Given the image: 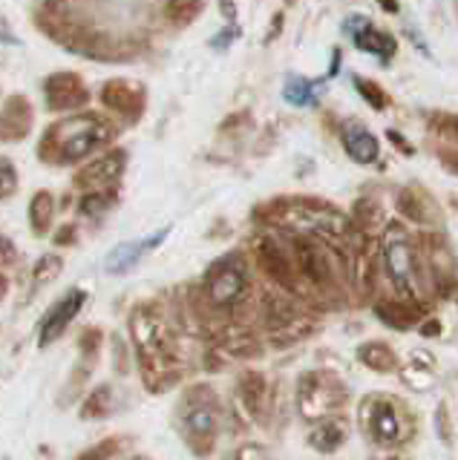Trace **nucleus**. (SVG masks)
Returning a JSON list of instances; mask_svg holds the SVG:
<instances>
[{"label": "nucleus", "instance_id": "nucleus-1", "mask_svg": "<svg viewBox=\"0 0 458 460\" xmlns=\"http://www.w3.org/2000/svg\"><path fill=\"white\" fill-rule=\"evenodd\" d=\"M127 331L148 392L162 394L174 388L184 377V359L165 311L156 302H139L127 316Z\"/></svg>", "mask_w": 458, "mask_h": 460}, {"label": "nucleus", "instance_id": "nucleus-2", "mask_svg": "<svg viewBox=\"0 0 458 460\" xmlns=\"http://www.w3.org/2000/svg\"><path fill=\"white\" fill-rule=\"evenodd\" d=\"M119 136V129L110 124V119L98 112H84V115H69L47 127L44 138L38 144V158L47 164H81L84 158H90L102 147Z\"/></svg>", "mask_w": 458, "mask_h": 460}, {"label": "nucleus", "instance_id": "nucleus-3", "mask_svg": "<svg viewBox=\"0 0 458 460\" xmlns=\"http://www.w3.org/2000/svg\"><path fill=\"white\" fill-rule=\"evenodd\" d=\"M174 423L191 455L211 457L222 431V400L211 383H193L182 392Z\"/></svg>", "mask_w": 458, "mask_h": 460}, {"label": "nucleus", "instance_id": "nucleus-4", "mask_svg": "<svg viewBox=\"0 0 458 460\" xmlns=\"http://www.w3.org/2000/svg\"><path fill=\"white\" fill-rule=\"evenodd\" d=\"M357 423L378 449H398L415 435V414L392 394H366L357 406Z\"/></svg>", "mask_w": 458, "mask_h": 460}, {"label": "nucleus", "instance_id": "nucleus-5", "mask_svg": "<svg viewBox=\"0 0 458 460\" xmlns=\"http://www.w3.org/2000/svg\"><path fill=\"white\" fill-rule=\"evenodd\" d=\"M248 296V265L239 253H228L217 259L199 285L202 305L217 314H231Z\"/></svg>", "mask_w": 458, "mask_h": 460}, {"label": "nucleus", "instance_id": "nucleus-6", "mask_svg": "<svg viewBox=\"0 0 458 460\" xmlns=\"http://www.w3.org/2000/svg\"><path fill=\"white\" fill-rule=\"evenodd\" d=\"M349 402V388L335 371L314 368L300 374L297 380V411L303 420L318 423L323 417H335Z\"/></svg>", "mask_w": 458, "mask_h": 460}, {"label": "nucleus", "instance_id": "nucleus-7", "mask_svg": "<svg viewBox=\"0 0 458 460\" xmlns=\"http://www.w3.org/2000/svg\"><path fill=\"white\" fill-rule=\"evenodd\" d=\"M84 305H87V291H81V288H69L67 294H61V299H55L38 325V349H49L52 342H58Z\"/></svg>", "mask_w": 458, "mask_h": 460}, {"label": "nucleus", "instance_id": "nucleus-8", "mask_svg": "<svg viewBox=\"0 0 458 460\" xmlns=\"http://www.w3.org/2000/svg\"><path fill=\"white\" fill-rule=\"evenodd\" d=\"M124 170H127V150L116 147V150H107L104 155H98L93 162L84 164L73 176V184L81 193L112 190V187L121 181Z\"/></svg>", "mask_w": 458, "mask_h": 460}, {"label": "nucleus", "instance_id": "nucleus-9", "mask_svg": "<svg viewBox=\"0 0 458 460\" xmlns=\"http://www.w3.org/2000/svg\"><path fill=\"white\" fill-rule=\"evenodd\" d=\"M277 219L285 227L300 230V234H340L343 230L340 213L320 208V205H309V201H292V205H283Z\"/></svg>", "mask_w": 458, "mask_h": 460}, {"label": "nucleus", "instance_id": "nucleus-10", "mask_svg": "<svg viewBox=\"0 0 458 460\" xmlns=\"http://www.w3.org/2000/svg\"><path fill=\"white\" fill-rule=\"evenodd\" d=\"M102 104L121 115L124 121L136 124L141 115H145V107H148V93L145 86L136 84V81H124V78H116V81H107L102 86Z\"/></svg>", "mask_w": 458, "mask_h": 460}, {"label": "nucleus", "instance_id": "nucleus-11", "mask_svg": "<svg viewBox=\"0 0 458 460\" xmlns=\"http://www.w3.org/2000/svg\"><path fill=\"white\" fill-rule=\"evenodd\" d=\"M44 98L47 107L55 112H69V110H81L87 104V84L81 81L76 72H52L44 81Z\"/></svg>", "mask_w": 458, "mask_h": 460}, {"label": "nucleus", "instance_id": "nucleus-12", "mask_svg": "<svg viewBox=\"0 0 458 460\" xmlns=\"http://www.w3.org/2000/svg\"><path fill=\"white\" fill-rule=\"evenodd\" d=\"M167 234H170V227H162V230H156V234H148V236H141V239L116 244V248H112L107 253V259H104V270L112 273V277H121V273L133 270L141 262V259L159 248V244L167 239Z\"/></svg>", "mask_w": 458, "mask_h": 460}, {"label": "nucleus", "instance_id": "nucleus-13", "mask_svg": "<svg viewBox=\"0 0 458 460\" xmlns=\"http://www.w3.org/2000/svg\"><path fill=\"white\" fill-rule=\"evenodd\" d=\"M35 110L26 95H9L0 107V141H23L32 133Z\"/></svg>", "mask_w": 458, "mask_h": 460}, {"label": "nucleus", "instance_id": "nucleus-14", "mask_svg": "<svg viewBox=\"0 0 458 460\" xmlns=\"http://www.w3.org/2000/svg\"><path fill=\"white\" fill-rule=\"evenodd\" d=\"M237 402L251 420H265L268 414V380L263 371H242L237 377Z\"/></svg>", "mask_w": 458, "mask_h": 460}, {"label": "nucleus", "instance_id": "nucleus-15", "mask_svg": "<svg viewBox=\"0 0 458 460\" xmlns=\"http://www.w3.org/2000/svg\"><path fill=\"white\" fill-rule=\"evenodd\" d=\"M256 259H260L263 270L268 273L271 279H274L280 288H285V291H292V288H294V262L285 256V251L274 239L256 242Z\"/></svg>", "mask_w": 458, "mask_h": 460}, {"label": "nucleus", "instance_id": "nucleus-16", "mask_svg": "<svg viewBox=\"0 0 458 460\" xmlns=\"http://www.w3.org/2000/svg\"><path fill=\"white\" fill-rule=\"evenodd\" d=\"M346 438H349V426L340 414H335V417H323V420L311 426L309 446L320 455H335L346 443Z\"/></svg>", "mask_w": 458, "mask_h": 460}, {"label": "nucleus", "instance_id": "nucleus-17", "mask_svg": "<svg viewBox=\"0 0 458 460\" xmlns=\"http://www.w3.org/2000/svg\"><path fill=\"white\" fill-rule=\"evenodd\" d=\"M357 359H361V366L378 371V374H390V371H398V354L390 342L383 340H369V342H361L357 345Z\"/></svg>", "mask_w": 458, "mask_h": 460}, {"label": "nucleus", "instance_id": "nucleus-18", "mask_svg": "<svg viewBox=\"0 0 458 460\" xmlns=\"http://www.w3.org/2000/svg\"><path fill=\"white\" fill-rule=\"evenodd\" d=\"M343 147H346V153L355 158L357 164H372L378 158V150H381L378 138L357 124H349L346 129H343Z\"/></svg>", "mask_w": 458, "mask_h": 460}, {"label": "nucleus", "instance_id": "nucleus-19", "mask_svg": "<svg viewBox=\"0 0 458 460\" xmlns=\"http://www.w3.org/2000/svg\"><path fill=\"white\" fill-rule=\"evenodd\" d=\"M400 368V380H404L409 388H418V392H427L429 385H433V377H436V363L433 357L427 351H412L409 363L407 366H398Z\"/></svg>", "mask_w": 458, "mask_h": 460}, {"label": "nucleus", "instance_id": "nucleus-20", "mask_svg": "<svg viewBox=\"0 0 458 460\" xmlns=\"http://www.w3.org/2000/svg\"><path fill=\"white\" fill-rule=\"evenodd\" d=\"M386 265H390L392 282L400 288V291H407V288H409V273H412V259H409L407 242L390 239V244H386Z\"/></svg>", "mask_w": 458, "mask_h": 460}, {"label": "nucleus", "instance_id": "nucleus-21", "mask_svg": "<svg viewBox=\"0 0 458 460\" xmlns=\"http://www.w3.org/2000/svg\"><path fill=\"white\" fill-rule=\"evenodd\" d=\"M364 29H349L352 40L357 43V49L372 52V55H381V58H390L395 52V40L390 35H383L381 29H375L372 23H361Z\"/></svg>", "mask_w": 458, "mask_h": 460}, {"label": "nucleus", "instance_id": "nucleus-22", "mask_svg": "<svg viewBox=\"0 0 458 460\" xmlns=\"http://www.w3.org/2000/svg\"><path fill=\"white\" fill-rule=\"evenodd\" d=\"M55 222V196L49 190H38L30 199V227L35 236H47Z\"/></svg>", "mask_w": 458, "mask_h": 460}, {"label": "nucleus", "instance_id": "nucleus-23", "mask_svg": "<svg viewBox=\"0 0 458 460\" xmlns=\"http://www.w3.org/2000/svg\"><path fill=\"white\" fill-rule=\"evenodd\" d=\"M112 385H98V388H93V392L84 397V402H81V420H102V417H107L110 411H112Z\"/></svg>", "mask_w": 458, "mask_h": 460}, {"label": "nucleus", "instance_id": "nucleus-24", "mask_svg": "<svg viewBox=\"0 0 458 460\" xmlns=\"http://www.w3.org/2000/svg\"><path fill=\"white\" fill-rule=\"evenodd\" d=\"M199 14H202V0H167L165 6V21L176 29L191 26Z\"/></svg>", "mask_w": 458, "mask_h": 460}, {"label": "nucleus", "instance_id": "nucleus-25", "mask_svg": "<svg viewBox=\"0 0 458 460\" xmlns=\"http://www.w3.org/2000/svg\"><path fill=\"white\" fill-rule=\"evenodd\" d=\"M112 205H116V187H112V190H93L81 196L78 213L87 216V219H98V216H104Z\"/></svg>", "mask_w": 458, "mask_h": 460}, {"label": "nucleus", "instance_id": "nucleus-26", "mask_svg": "<svg viewBox=\"0 0 458 460\" xmlns=\"http://www.w3.org/2000/svg\"><path fill=\"white\" fill-rule=\"evenodd\" d=\"M61 270H64V259L61 256H55V253H44L35 262V270H32V288L38 291V288H44L49 282H55L61 277Z\"/></svg>", "mask_w": 458, "mask_h": 460}, {"label": "nucleus", "instance_id": "nucleus-27", "mask_svg": "<svg viewBox=\"0 0 458 460\" xmlns=\"http://www.w3.org/2000/svg\"><path fill=\"white\" fill-rule=\"evenodd\" d=\"M15 190H18V167L6 155H0V199H9Z\"/></svg>", "mask_w": 458, "mask_h": 460}, {"label": "nucleus", "instance_id": "nucleus-28", "mask_svg": "<svg viewBox=\"0 0 458 460\" xmlns=\"http://www.w3.org/2000/svg\"><path fill=\"white\" fill-rule=\"evenodd\" d=\"M285 98H289L292 104H311V84L303 78H289V84H285Z\"/></svg>", "mask_w": 458, "mask_h": 460}, {"label": "nucleus", "instance_id": "nucleus-29", "mask_svg": "<svg viewBox=\"0 0 458 460\" xmlns=\"http://www.w3.org/2000/svg\"><path fill=\"white\" fill-rule=\"evenodd\" d=\"M116 452H119V440H116V438H110V440H104V443L93 446L90 452H84V455L76 457V460H110Z\"/></svg>", "mask_w": 458, "mask_h": 460}, {"label": "nucleus", "instance_id": "nucleus-30", "mask_svg": "<svg viewBox=\"0 0 458 460\" xmlns=\"http://www.w3.org/2000/svg\"><path fill=\"white\" fill-rule=\"evenodd\" d=\"M436 431H438V435H441V440L444 443H453V423H450V409L447 406H444V402H441V406H438V411H436Z\"/></svg>", "mask_w": 458, "mask_h": 460}, {"label": "nucleus", "instance_id": "nucleus-31", "mask_svg": "<svg viewBox=\"0 0 458 460\" xmlns=\"http://www.w3.org/2000/svg\"><path fill=\"white\" fill-rule=\"evenodd\" d=\"M18 262V248L15 242H12L4 230H0V268H9Z\"/></svg>", "mask_w": 458, "mask_h": 460}, {"label": "nucleus", "instance_id": "nucleus-32", "mask_svg": "<svg viewBox=\"0 0 458 460\" xmlns=\"http://www.w3.org/2000/svg\"><path fill=\"white\" fill-rule=\"evenodd\" d=\"M73 234H76V227L67 225L64 230H58V234H55V244H69V242H73Z\"/></svg>", "mask_w": 458, "mask_h": 460}, {"label": "nucleus", "instance_id": "nucleus-33", "mask_svg": "<svg viewBox=\"0 0 458 460\" xmlns=\"http://www.w3.org/2000/svg\"><path fill=\"white\" fill-rule=\"evenodd\" d=\"M6 294H9V279L4 277V273H0V302L6 299Z\"/></svg>", "mask_w": 458, "mask_h": 460}, {"label": "nucleus", "instance_id": "nucleus-34", "mask_svg": "<svg viewBox=\"0 0 458 460\" xmlns=\"http://www.w3.org/2000/svg\"><path fill=\"white\" fill-rule=\"evenodd\" d=\"M386 460H409L407 455H392V457H386Z\"/></svg>", "mask_w": 458, "mask_h": 460}, {"label": "nucleus", "instance_id": "nucleus-35", "mask_svg": "<svg viewBox=\"0 0 458 460\" xmlns=\"http://www.w3.org/2000/svg\"><path fill=\"white\" fill-rule=\"evenodd\" d=\"M133 460H148V457H133Z\"/></svg>", "mask_w": 458, "mask_h": 460}]
</instances>
